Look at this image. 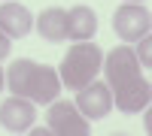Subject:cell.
<instances>
[{
  "mask_svg": "<svg viewBox=\"0 0 152 136\" xmlns=\"http://www.w3.org/2000/svg\"><path fill=\"white\" fill-rule=\"evenodd\" d=\"M107 76V88L113 94V106L122 112H140L152 100V85L149 79L140 76V64H137L134 48L116 45L100 64Z\"/></svg>",
  "mask_w": 152,
  "mask_h": 136,
  "instance_id": "6da1fadb",
  "label": "cell"
},
{
  "mask_svg": "<svg viewBox=\"0 0 152 136\" xmlns=\"http://www.w3.org/2000/svg\"><path fill=\"white\" fill-rule=\"evenodd\" d=\"M6 88L18 97H28L31 103H52L61 94V79L58 70L37 64L31 58H18L6 70Z\"/></svg>",
  "mask_w": 152,
  "mask_h": 136,
  "instance_id": "7a4b0ae2",
  "label": "cell"
},
{
  "mask_svg": "<svg viewBox=\"0 0 152 136\" xmlns=\"http://www.w3.org/2000/svg\"><path fill=\"white\" fill-rule=\"evenodd\" d=\"M100 64H104V52H100L94 42L82 40V42H76L64 55L61 70H58V79H61L64 88L76 91V88H82V85H88L91 79H97Z\"/></svg>",
  "mask_w": 152,
  "mask_h": 136,
  "instance_id": "3957f363",
  "label": "cell"
},
{
  "mask_svg": "<svg viewBox=\"0 0 152 136\" xmlns=\"http://www.w3.org/2000/svg\"><path fill=\"white\" fill-rule=\"evenodd\" d=\"M73 106L79 109V115L85 121H100L113 112V94L107 88V82H88L82 88H76V100Z\"/></svg>",
  "mask_w": 152,
  "mask_h": 136,
  "instance_id": "277c9868",
  "label": "cell"
},
{
  "mask_svg": "<svg viewBox=\"0 0 152 136\" xmlns=\"http://www.w3.org/2000/svg\"><path fill=\"white\" fill-rule=\"evenodd\" d=\"M152 27V15L149 9L140 6V3H125L116 9V15H113V30H116L125 42H137L140 36H146Z\"/></svg>",
  "mask_w": 152,
  "mask_h": 136,
  "instance_id": "5b68a950",
  "label": "cell"
},
{
  "mask_svg": "<svg viewBox=\"0 0 152 136\" xmlns=\"http://www.w3.org/2000/svg\"><path fill=\"white\" fill-rule=\"evenodd\" d=\"M46 124L58 136H85L88 133V121L79 115V109H76L70 100H58V97L49 103Z\"/></svg>",
  "mask_w": 152,
  "mask_h": 136,
  "instance_id": "8992f818",
  "label": "cell"
},
{
  "mask_svg": "<svg viewBox=\"0 0 152 136\" xmlns=\"http://www.w3.org/2000/svg\"><path fill=\"white\" fill-rule=\"evenodd\" d=\"M37 121V106L28 100V97L12 94L0 103V124H3L9 133H24L31 130V124Z\"/></svg>",
  "mask_w": 152,
  "mask_h": 136,
  "instance_id": "52a82bcc",
  "label": "cell"
},
{
  "mask_svg": "<svg viewBox=\"0 0 152 136\" xmlns=\"http://www.w3.org/2000/svg\"><path fill=\"white\" fill-rule=\"evenodd\" d=\"M31 27H34V15L28 12V6H21V3H3L0 6V30L9 40L28 36Z\"/></svg>",
  "mask_w": 152,
  "mask_h": 136,
  "instance_id": "ba28073f",
  "label": "cell"
},
{
  "mask_svg": "<svg viewBox=\"0 0 152 136\" xmlns=\"http://www.w3.org/2000/svg\"><path fill=\"white\" fill-rule=\"evenodd\" d=\"M94 30H97V15H94V9H88V6H73V9H67L64 33L70 36V40H76V42L91 40Z\"/></svg>",
  "mask_w": 152,
  "mask_h": 136,
  "instance_id": "9c48e42d",
  "label": "cell"
},
{
  "mask_svg": "<svg viewBox=\"0 0 152 136\" xmlns=\"http://www.w3.org/2000/svg\"><path fill=\"white\" fill-rule=\"evenodd\" d=\"M64 18H67V12L61 9V6L43 9L40 15H37V33H40L43 40H49V42L67 40V33H64Z\"/></svg>",
  "mask_w": 152,
  "mask_h": 136,
  "instance_id": "30bf717a",
  "label": "cell"
},
{
  "mask_svg": "<svg viewBox=\"0 0 152 136\" xmlns=\"http://www.w3.org/2000/svg\"><path fill=\"white\" fill-rule=\"evenodd\" d=\"M137 42H140V48H137V52H134V55H137V64H143V67H149V64H152V55H149V52H152V42H149V33H146V36H140V40H137Z\"/></svg>",
  "mask_w": 152,
  "mask_h": 136,
  "instance_id": "8fae6325",
  "label": "cell"
},
{
  "mask_svg": "<svg viewBox=\"0 0 152 136\" xmlns=\"http://www.w3.org/2000/svg\"><path fill=\"white\" fill-rule=\"evenodd\" d=\"M6 55H12V40H9L3 30H0V60H3Z\"/></svg>",
  "mask_w": 152,
  "mask_h": 136,
  "instance_id": "7c38bea8",
  "label": "cell"
},
{
  "mask_svg": "<svg viewBox=\"0 0 152 136\" xmlns=\"http://www.w3.org/2000/svg\"><path fill=\"white\" fill-rule=\"evenodd\" d=\"M3 88H6V73L0 70V91H3Z\"/></svg>",
  "mask_w": 152,
  "mask_h": 136,
  "instance_id": "4fadbf2b",
  "label": "cell"
},
{
  "mask_svg": "<svg viewBox=\"0 0 152 136\" xmlns=\"http://www.w3.org/2000/svg\"><path fill=\"white\" fill-rule=\"evenodd\" d=\"M128 3H143V0H128Z\"/></svg>",
  "mask_w": 152,
  "mask_h": 136,
  "instance_id": "5bb4252c",
  "label": "cell"
}]
</instances>
